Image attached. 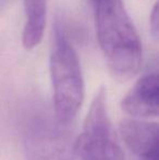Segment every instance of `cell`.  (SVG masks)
Returning <instances> with one entry per match:
<instances>
[{
    "mask_svg": "<svg viewBox=\"0 0 159 160\" xmlns=\"http://www.w3.org/2000/svg\"><path fill=\"white\" fill-rule=\"evenodd\" d=\"M158 154L156 155H152V156L148 157H144V158H140V160H158Z\"/></svg>",
    "mask_w": 159,
    "mask_h": 160,
    "instance_id": "obj_9",
    "label": "cell"
},
{
    "mask_svg": "<svg viewBox=\"0 0 159 160\" xmlns=\"http://www.w3.org/2000/svg\"><path fill=\"white\" fill-rule=\"evenodd\" d=\"M149 25H151V32L154 37L157 38L158 36V7L155 4L151 12V19H149Z\"/></svg>",
    "mask_w": 159,
    "mask_h": 160,
    "instance_id": "obj_8",
    "label": "cell"
},
{
    "mask_svg": "<svg viewBox=\"0 0 159 160\" xmlns=\"http://www.w3.org/2000/svg\"><path fill=\"white\" fill-rule=\"evenodd\" d=\"M8 2L9 0H0V12L3 10V8L8 4Z\"/></svg>",
    "mask_w": 159,
    "mask_h": 160,
    "instance_id": "obj_10",
    "label": "cell"
},
{
    "mask_svg": "<svg viewBox=\"0 0 159 160\" xmlns=\"http://www.w3.org/2000/svg\"><path fill=\"white\" fill-rule=\"evenodd\" d=\"M27 160H72L64 137L50 128L34 130L26 139Z\"/></svg>",
    "mask_w": 159,
    "mask_h": 160,
    "instance_id": "obj_6",
    "label": "cell"
},
{
    "mask_svg": "<svg viewBox=\"0 0 159 160\" xmlns=\"http://www.w3.org/2000/svg\"><path fill=\"white\" fill-rule=\"evenodd\" d=\"M97 38L109 72L120 82L131 80L142 67L143 49L123 0H93Z\"/></svg>",
    "mask_w": 159,
    "mask_h": 160,
    "instance_id": "obj_1",
    "label": "cell"
},
{
    "mask_svg": "<svg viewBox=\"0 0 159 160\" xmlns=\"http://www.w3.org/2000/svg\"><path fill=\"white\" fill-rule=\"evenodd\" d=\"M53 109L61 124L71 122L84 100L85 87L80 60L63 25L57 22L50 52Z\"/></svg>",
    "mask_w": 159,
    "mask_h": 160,
    "instance_id": "obj_2",
    "label": "cell"
},
{
    "mask_svg": "<svg viewBox=\"0 0 159 160\" xmlns=\"http://www.w3.org/2000/svg\"><path fill=\"white\" fill-rule=\"evenodd\" d=\"M92 1H93V0H92Z\"/></svg>",
    "mask_w": 159,
    "mask_h": 160,
    "instance_id": "obj_11",
    "label": "cell"
},
{
    "mask_svg": "<svg viewBox=\"0 0 159 160\" xmlns=\"http://www.w3.org/2000/svg\"><path fill=\"white\" fill-rule=\"evenodd\" d=\"M74 149L82 160H124L108 116L107 92L104 87L92 101Z\"/></svg>",
    "mask_w": 159,
    "mask_h": 160,
    "instance_id": "obj_3",
    "label": "cell"
},
{
    "mask_svg": "<svg viewBox=\"0 0 159 160\" xmlns=\"http://www.w3.org/2000/svg\"><path fill=\"white\" fill-rule=\"evenodd\" d=\"M120 134L130 150L140 158L158 154V124L125 118L119 124Z\"/></svg>",
    "mask_w": 159,
    "mask_h": 160,
    "instance_id": "obj_5",
    "label": "cell"
},
{
    "mask_svg": "<svg viewBox=\"0 0 159 160\" xmlns=\"http://www.w3.org/2000/svg\"><path fill=\"white\" fill-rule=\"evenodd\" d=\"M25 23L22 42L26 49H33L40 42L46 25L47 0H23Z\"/></svg>",
    "mask_w": 159,
    "mask_h": 160,
    "instance_id": "obj_7",
    "label": "cell"
},
{
    "mask_svg": "<svg viewBox=\"0 0 159 160\" xmlns=\"http://www.w3.org/2000/svg\"><path fill=\"white\" fill-rule=\"evenodd\" d=\"M159 85L156 72L145 74L135 83L121 101L122 110L133 118L158 116Z\"/></svg>",
    "mask_w": 159,
    "mask_h": 160,
    "instance_id": "obj_4",
    "label": "cell"
}]
</instances>
